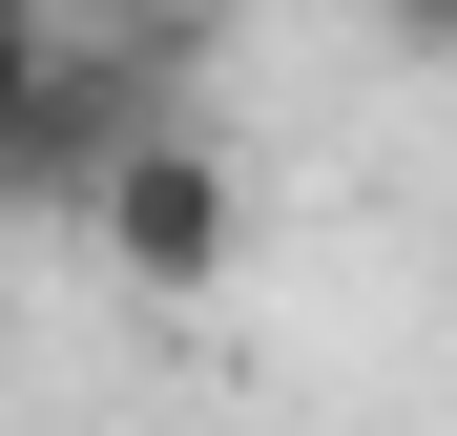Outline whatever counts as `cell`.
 <instances>
[{
	"mask_svg": "<svg viewBox=\"0 0 457 436\" xmlns=\"http://www.w3.org/2000/svg\"><path fill=\"white\" fill-rule=\"evenodd\" d=\"M84 250L145 291V312H208V291L250 270V167H228V125L145 104V125L104 145V187H84Z\"/></svg>",
	"mask_w": 457,
	"mask_h": 436,
	"instance_id": "1",
	"label": "cell"
},
{
	"mask_svg": "<svg viewBox=\"0 0 457 436\" xmlns=\"http://www.w3.org/2000/svg\"><path fill=\"white\" fill-rule=\"evenodd\" d=\"M125 125H145V84H125V62H84V42H62L42 84H21V125H0V208H84Z\"/></svg>",
	"mask_w": 457,
	"mask_h": 436,
	"instance_id": "2",
	"label": "cell"
},
{
	"mask_svg": "<svg viewBox=\"0 0 457 436\" xmlns=\"http://www.w3.org/2000/svg\"><path fill=\"white\" fill-rule=\"evenodd\" d=\"M42 62H62V21H42V0H0V125H21V84H42Z\"/></svg>",
	"mask_w": 457,
	"mask_h": 436,
	"instance_id": "3",
	"label": "cell"
},
{
	"mask_svg": "<svg viewBox=\"0 0 457 436\" xmlns=\"http://www.w3.org/2000/svg\"><path fill=\"white\" fill-rule=\"evenodd\" d=\"M374 42H395V62H457V0H374Z\"/></svg>",
	"mask_w": 457,
	"mask_h": 436,
	"instance_id": "4",
	"label": "cell"
},
{
	"mask_svg": "<svg viewBox=\"0 0 457 436\" xmlns=\"http://www.w3.org/2000/svg\"><path fill=\"white\" fill-rule=\"evenodd\" d=\"M62 42H125V21H187V0H42Z\"/></svg>",
	"mask_w": 457,
	"mask_h": 436,
	"instance_id": "5",
	"label": "cell"
}]
</instances>
